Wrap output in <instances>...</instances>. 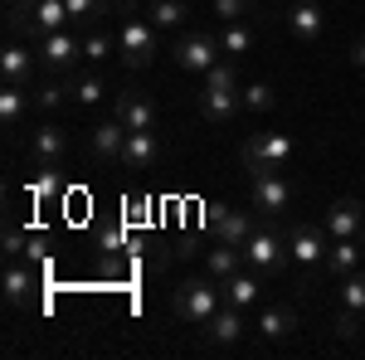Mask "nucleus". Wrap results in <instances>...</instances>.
<instances>
[{"mask_svg": "<svg viewBox=\"0 0 365 360\" xmlns=\"http://www.w3.org/2000/svg\"><path fill=\"white\" fill-rule=\"evenodd\" d=\"M170 54H175V68L180 73H210L220 58H225V49H220V29H180L175 34V44H170Z\"/></svg>", "mask_w": 365, "mask_h": 360, "instance_id": "4", "label": "nucleus"}, {"mask_svg": "<svg viewBox=\"0 0 365 360\" xmlns=\"http://www.w3.org/2000/svg\"><path fill=\"white\" fill-rule=\"evenodd\" d=\"M258 297H263V277L253 273V268H239L234 277H225V302L229 307L249 312V307H258Z\"/></svg>", "mask_w": 365, "mask_h": 360, "instance_id": "21", "label": "nucleus"}, {"mask_svg": "<svg viewBox=\"0 0 365 360\" xmlns=\"http://www.w3.org/2000/svg\"><path fill=\"white\" fill-rule=\"evenodd\" d=\"M322 224H327L331 239H365V205L356 200V195H341V200L327 205Z\"/></svg>", "mask_w": 365, "mask_h": 360, "instance_id": "11", "label": "nucleus"}, {"mask_svg": "<svg viewBox=\"0 0 365 360\" xmlns=\"http://www.w3.org/2000/svg\"><path fill=\"white\" fill-rule=\"evenodd\" d=\"M156 34L161 29L151 25L146 15H132V5H127V20H122V29H117V54H122V63L137 73V68H151V58H156Z\"/></svg>", "mask_w": 365, "mask_h": 360, "instance_id": "7", "label": "nucleus"}, {"mask_svg": "<svg viewBox=\"0 0 365 360\" xmlns=\"http://www.w3.org/2000/svg\"><path fill=\"white\" fill-rule=\"evenodd\" d=\"M361 258H365V239H331V249H327V273L351 277L361 268Z\"/></svg>", "mask_w": 365, "mask_h": 360, "instance_id": "25", "label": "nucleus"}, {"mask_svg": "<svg viewBox=\"0 0 365 360\" xmlns=\"http://www.w3.org/2000/svg\"><path fill=\"white\" fill-rule=\"evenodd\" d=\"M146 20L156 29L180 34V29H190V0H151V5H146Z\"/></svg>", "mask_w": 365, "mask_h": 360, "instance_id": "24", "label": "nucleus"}, {"mask_svg": "<svg viewBox=\"0 0 365 360\" xmlns=\"http://www.w3.org/2000/svg\"><path fill=\"white\" fill-rule=\"evenodd\" d=\"M34 68H39L34 44L10 39V44H5V54H0V78H5V83H15V88H29V83H34Z\"/></svg>", "mask_w": 365, "mask_h": 360, "instance_id": "16", "label": "nucleus"}, {"mask_svg": "<svg viewBox=\"0 0 365 360\" xmlns=\"http://www.w3.org/2000/svg\"><path fill=\"white\" fill-rule=\"evenodd\" d=\"M20 253H29V234H20V229H5V258H20Z\"/></svg>", "mask_w": 365, "mask_h": 360, "instance_id": "35", "label": "nucleus"}, {"mask_svg": "<svg viewBox=\"0 0 365 360\" xmlns=\"http://www.w3.org/2000/svg\"><path fill=\"white\" fill-rule=\"evenodd\" d=\"M351 63H356V68H365V39H356V44H351Z\"/></svg>", "mask_w": 365, "mask_h": 360, "instance_id": "36", "label": "nucleus"}, {"mask_svg": "<svg viewBox=\"0 0 365 360\" xmlns=\"http://www.w3.org/2000/svg\"><path fill=\"white\" fill-rule=\"evenodd\" d=\"M225 307V282L220 277H185V282H175V292H170V312L185 322V326H205L215 312Z\"/></svg>", "mask_w": 365, "mask_h": 360, "instance_id": "2", "label": "nucleus"}, {"mask_svg": "<svg viewBox=\"0 0 365 360\" xmlns=\"http://www.w3.org/2000/svg\"><path fill=\"white\" fill-rule=\"evenodd\" d=\"M273 103H278V98H273V88H268V83H249V88H244V112H253V117L273 112Z\"/></svg>", "mask_w": 365, "mask_h": 360, "instance_id": "32", "label": "nucleus"}, {"mask_svg": "<svg viewBox=\"0 0 365 360\" xmlns=\"http://www.w3.org/2000/svg\"><path fill=\"white\" fill-rule=\"evenodd\" d=\"M205 268H210V277H220V282H225V277H234L239 268H244V249H234V244L220 239L215 249L205 253Z\"/></svg>", "mask_w": 365, "mask_h": 360, "instance_id": "28", "label": "nucleus"}, {"mask_svg": "<svg viewBox=\"0 0 365 360\" xmlns=\"http://www.w3.org/2000/svg\"><path fill=\"white\" fill-rule=\"evenodd\" d=\"M249 185H253V210H258V215L282 220V215L292 210V180H287L282 170H253Z\"/></svg>", "mask_w": 365, "mask_h": 360, "instance_id": "9", "label": "nucleus"}, {"mask_svg": "<svg viewBox=\"0 0 365 360\" xmlns=\"http://www.w3.org/2000/svg\"><path fill=\"white\" fill-rule=\"evenodd\" d=\"M156 161H161V137H156V127H151V132H127V146H122V161H117V166L141 175V170H156Z\"/></svg>", "mask_w": 365, "mask_h": 360, "instance_id": "17", "label": "nucleus"}, {"mask_svg": "<svg viewBox=\"0 0 365 360\" xmlns=\"http://www.w3.org/2000/svg\"><path fill=\"white\" fill-rule=\"evenodd\" d=\"M108 10H122V0H68V20H73V29H98Z\"/></svg>", "mask_w": 365, "mask_h": 360, "instance_id": "27", "label": "nucleus"}, {"mask_svg": "<svg viewBox=\"0 0 365 360\" xmlns=\"http://www.w3.org/2000/svg\"><path fill=\"white\" fill-rule=\"evenodd\" d=\"M200 331H205V341H210V346H239V341H244V336H249V322H244V312H239V307H220V312H215V317H210V322H205V326H200Z\"/></svg>", "mask_w": 365, "mask_h": 360, "instance_id": "18", "label": "nucleus"}, {"mask_svg": "<svg viewBox=\"0 0 365 360\" xmlns=\"http://www.w3.org/2000/svg\"><path fill=\"white\" fill-rule=\"evenodd\" d=\"M108 54H117V34H108V29H83V58L88 63H103Z\"/></svg>", "mask_w": 365, "mask_h": 360, "instance_id": "30", "label": "nucleus"}, {"mask_svg": "<svg viewBox=\"0 0 365 360\" xmlns=\"http://www.w3.org/2000/svg\"><path fill=\"white\" fill-rule=\"evenodd\" d=\"M297 326H302V317H297V307H263V317H258V336L263 341H287V336H297Z\"/></svg>", "mask_w": 365, "mask_h": 360, "instance_id": "19", "label": "nucleus"}, {"mask_svg": "<svg viewBox=\"0 0 365 360\" xmlns=\"http://www.w3.org/2000/svg\"><path fill=\"white\" fill-rule=\"evenodd\" d=\"M108 103V83L98 73H68V108H103Z\"/></svg>", "mask_w": 365, "mask_h": 360, "instance_id": "22", "label": "nucleus"}, {"mask_svg": "<svg viewBox=\"0 0 365 360\" xmlns=\"http://www.w3.org/2000/svg\"><path fill=\"white\" fill-rule=\"evenodd\" d=\"M278 20L292 29V39H302V44H317V39L327 34V10H322L317 0H297V5H287V10H278Z\"/></svg>", "mask_w": 365, "mask_h": 360, "instance_id": "14", "label": "nucleus"}, {"mask_svg": "<svg viewBox=\"0 0 365 360\" xmlns=\"http://www.w3.org/2000/svg\"><path fill=\"white\" fill-rule=\"evenodd\" d=\"M29 156H34L39 170H58V161L68 156V132H63L58 122H39V127L29 132Z\"/></svg>", "mask_w": 365, "mask_h": 360, "instance_id": "13", "label": "nucleus"}, {"mask_svg": "<svg viewBox=\"0 0 365 360\" xmlns=\"http://www.w3.org/2000/svg\"><path fill=\"white\" fill-rule=\"evenodd\" d=\"M113 117H122L132 132H151L156 127V103L141 88H117L113 93Z\"/></svg>", "mask_w": 365, "mask_h": 360, "instance_id": "15", "label": "nucleus"}, {"mask_svg": "<svg viewBox=\"0 0 365 360\" xmlns=\"http://www.w3.org/2000/svg\"><path fill=\"white\" fill-rule=\"evenodd\" d=\"M29 108H34V103H29V88H15V83L0 88V127H5V137L20 132V122H25Z\"/></svg>", "mask_w": 365, "mask_h": 360, "instance_id": "23", "label": "nucleus"}, {"mask_svg": "<svg viewBox=\"0 0 365 360\" xmlns=\"http://www.w3.org/2000/svg\"><path fill=\"white\" fill-rule=\"evenodd\" d=\"M5 302L15 312H29V302H34V273L20 258H5Z\"/></svg>", "mask_w": 365, "mask_h": 360, "instance_id": "20", "label": "nucleus"}, {"mask_svg": "<svg viewBox=\"0 0 365 360\" xmlns=\"http://www.w3.org/2000/svg\"><path fill=\"white\" fill-rule=\"evenodd\" d=\"M341 307L365 312V268H356L351 277H341Z\"/></svg>", "mask_w": 365, "mask_h": 360, "instance_id": "31", "label": "nucleus"}, {"mask_svg": "<svg viewBox=\"0 0 365 360\" xmlns=\"http://www.w3.org/2000/svg\"><path fill=\"white\" fill-rule=\"evenodd\" d=\"M327 249H331V234H327V224H292L287 229V258H292V268L302 277H317L327 268Z\"/></svg>", "mask_w": 365, "mask_h": 360, "instance_id": "5", "label": "nucleus"}, {"mask_svg": "<svg viewBox=\"0 0 365 360\" xmlns=\"http://www.w3.org/2000/svg\"><path fill=\"white\" fill-rule=\"evenodd\" d=\"M200 117H205L210 127H234V122L244 117V88H239V73H234V58H220V63L205 73Z\"/></svg>", "mask_w": 365, "mask_h": 360, "instance_id": "1", "label": "nucleus"}, {"mask_svg": "<svg viewBox=\"0 0 365 360\" xmlns=\"http://www.w3.org/2000/svg\"><path fill=\"white\" fill-rule=\"evenodd\" d=\"M127 122L122 117H108V122H98L93 132H88V156L98 161V166H117L122 161V146H127Z\"/></svg>", "mask_w": 365, "mask_h": 360, "instance_id": "12", "label": "nucleus"}, {"mask_svg": "<svg viewBox=\"0 0 365 360\" xmlns=\"http://www.w3.org/2000/svg\"><path fill=\"white\" fill-rule=\"evenodd\" d=\"M205 224L215 229V239H225L234 249H244V239L258 229V220L249 210H229V205H205Z\"/></svg>", "mask_w": 365, "mask_h": 360, "instance_id": "10", "label": "nucleus"}, {"mask_svg": "<svg viewBox=\"0 0 365 360\" xmlns=\"http://www.w3.org/2000/svg\"><path fill=\"white\" fill-rule=\"evenodd\" d=\"M287 263H292V258H287V234L263 215L258 229L244 239V268H253L258 277H278Z\"/></svg>", "mask_w": 365, "mask_h": 360, "instance_id": "3", "label": "nucleus"}, {"mask_svg": "<svg viewBox=\"0 0 365 360\" xmlns=\"http://www.w3.org/2000/svg\"><path fill=\"white\" fill-rule=\"evenodd\" d=\"M331 331H336L341 341H356V336H361V312L341 307V312H336V326H331Z\"/></svg>", "mask_w": 365, "mask_h": 360, "instance_id": "34", "label": "nucleus"}, {"mask_svg": "<svg viewBox=\"0 0 365 360\" xmlns=\"http://www.w3.org/2000/svg\"><path fill=\"white\" fill-rule=\"evenodd\" d=\"M215 15H220V25H229V20H253L258 10H253V0H215Z\"/></svg>", "mask_w": 365, "mask_h": 360, "instance_id": "33", "label": "nucleus"}, {"mask_svg": "<svg viewBox=\"0 0 365 360\" xmlns=\"http://www.w3.org/2000/svg\"><path fill=\"white\" fill-rule=\"evenodd\" d=\"M29 103H34V112L68 108V83H63V73H58V78H34V83H29Z\"/></svg>", "mask_w": 365, "mask_h": 360, "instance_id": "26", "label": "nucleus"}, {"mask_svg": "<svg viewBox=\"0 0 365 360\" xmlns=\"http://www.w3.org/2000/svg\"><path fill=\"white\" fill-rule=\"evenodd\" d=\"M239 156H244V170H287L292 166V156H297V141L287 137V132H249L244 146H239Z\"/></svg>", "mask_w": 365, "mask_h": 360, "instance_id": "6", "label": "nucleus"}, {"mask_svg": "<svg viewBox=\"0 0 365 360\" xmlns=\"http://www.w3.org/2000/svg\"><path fill=\"white\" fill-rule=\"evenodd\" d=\"M34 54H39V63L49 73H78V63H83V34H73V29L39 34L34 39Z\"/></svg>", "mask_w": 365, "mask_h": 360, "instance_id": "8", "label": "nucleus"}, {"mask_svg": "<svg viewBox=\"0 0 365 360\" xmlns=\"http://www.w3.org/2000/svg\"><path fill=\"white\" fill-rule=\"evenodd\" d=\"M220 49H225V58H244L253 49V29L249 20H229V25H220Z\"/></svg>", "mask_w": 365, "mask_h": 360, "instance_id": "29", "label": "nucleus"}]
</instances>
